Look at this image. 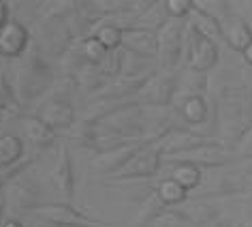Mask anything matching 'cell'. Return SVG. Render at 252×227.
I'll return each instance as SVG.
<instances>
[{
    "instance_id": "cell-11",
    "label": "cell",
    "mask_w": 252,
    "mask_h": 227,
    "mask_svg": "<svg viewBox=\"0 0 252 227\" xmlns=\"http://www.w3.org/2000/svg\"><path fill=\"white\" fill-rule=\"evenodd\" d=\"M30 37L32 35L28 33V28L24 26L22 22L9 20L2 28H0V56L7 60L20 58V56L30 47V43H32Z\"/></svg>"
},
{
    "instance_id": "cell-34",
    "label": "cell",
    "mask_w": 252,
    "mask_h": 227,
    "mask_svg": "<svg viewBox=\"0 0 252 227\" xmlns=\"http://www.w3.org/2000/svg\"><path fill=\"white\" fill-rule=\"evenodd\" d=\"M242 197L252 206V172H250V176H248V182H246V189H244ZM250 210H252V208H250Z\"/></svg>"
},
{
    "instance_id": "cell-29",
    "label": "cell",
    "mask_w": 252,
    "mask_h": 227,
    "mask_svg": "<svg viewBox=\"0 0 252 227\" xmlns=\"http://www.w3.org/2000/svg\"><path fill=\"white\" fill-rule=\"evenodd\" d=\"M146 227H190V223L175 208H162Z\"/></svg>"
},
{
    "instance_id": "cell-7",
    "label": "cell",
    "mask_w": 252,
    "mask_h": 227,
    "mask_svg": "<svg viewBox=\"0 0 252 227\" xmlns=\"http://www.w3.org/2000/svg\"><path fill=\"white\" fill-rule=\"evenodd\" d=\"M162 150L158 144H146L139 152H135V156L130 159L126 165L120 169L118 174H113V180H143V178H154L158 174V169L162 167Z\"/></svg>"
},
{
    "instance_id": "cell-41",
    "label": "cell",
    "mask_w": 252,
    "mask_h": 227,
    "mask_svg": "<svg viewBox=\"0 0 252 227\" xmlns=\"http://www.w3.org/2000/svg\"><path fill=\"white\" fill-rule=\"evenodd\" d=\"M32 227H54V225H47V223H36V225H32Z\"/></svg>"
},
{
    "instance_id": "cell-17",
    "label": "cell",
    "mask_w": 252,
    "mask_h": 227,
    "mask_svg": "<svg viewBox=\"0 0 252 227\" xmlns=\"http://www.w3.org/2000/svg\"><path fill=\"white\" fill-rule=\"evenodd\" d=\"M175 210L190 225H207L218 217L216 199H212V197H192V195H188V199L184 204L175 206Z\"/></svg>"
},
{
    "instance_id": "cell-28",
    "label": "cell",
    "mask_w": 252,
    "mask_h": 227,
    "mask_svg": "<svg viewBox=\"0 0 252 227\" xmlns=\"http://www.w3.org/2000/svg\"><path fill=\"white\" fill-rule=\"evenodd\" d=\"M94 37L98 39V43L103 45L105 49H120L122 47V30L116 28L113 24H103L100 22V26L96 28V33Z\"/></svg>"
},
{
    "instance_id": "cell-33",
    "label": "cell",
    "mask_w": 252,
    "mask_h": 227,
    "mask_svg": "<svg viewBox=\"0 0 252 227\" xmlns=\"http://www.w3.org/2000/svg\"><path fill=\"white\" fill-rule=\"evenodd\" d=\"M9 22V4L4 0H0V28Z\"/></svg>"
},
{
    "instance_id": "cell-14",
    "label": "cell",
    "mask_w": 252,
    "mask_h": 227,
    "mask_svg": "<svg viewBox=\"0 0 252 227\" xmlns=\"http://www.w3.org/2000/svg\"><path fill=\"white\" fill-rule=\"evenodd\" d=\"M216 140V137H205L197 133V131L188 129V127H175L171 133H167L165 137H162L160 142H156L162 150V156H173V154H180V152H186V150L190 148H197L201 146V144H207Z\"/></svg>"
},
{
    "instance_id": "cell-1",
    "label": "cell",
    "mask_w": 252,
    "mask_h": 227,
    "mask_svg": "<svg viewBox=\"0 0 252 227\" xmlns=\"http://www.w3.org/2000/svg\"><path fill=\"white\" fill-rule=\"evenodd\" d=\"M11 62L15 65L11 86H13V90H15L20 107L26 103H34L36 99H41L43 94L49 92V88H52L56 77H54L52 67H49V62L45 60L43 52L34 45V41L30 43V47L20 58H15Z\"/></svg>"
},
{
    "instance_id": "cell-4",
    "label": "cell",
    "mask_w": 252,
    "mask_h": 227,
    "mask_svg": "<svg viewBox=\"0 0 252 227\" xmlns=\"http://www.w3.org/2000/svg\"><path fill=\"white\" fill-rule=\"evenodd\" d=\"M175 92H178V71L158 69L150 75L135 99L143 107H171Z\"/></svg>"
},
{
    "instance_id": "cell-42",
    "label": "cell",
    "mask_w": 252,
    "mask_h": 227,
    "mask_svg": "<svg viewBox=\"0 0 252 227\" xmlns=\"http://www.w3.org/2000/svg\"><path fill=\"white\" fill-rule=\"evenodd\" d=\"M250 124H252V107H250Z\"/></svg>"
},
{
    "instance_id": "cell-13",
    "label": "cell",
    "mask_w": 252,
    "mask_h": 227,
    "mask_svg": "<svg viewBox=\"0 0 252 227\" xmlns=\"http://www.w3.org/2000/svg\"><path fill=\"white\" fill-rule=\"evenodd\" d=\"M146 146L143 142H130V144H122V146H116L111 150H105V152H98L92 159V169H96L100 174H118L126 163L135 156V152Z\"/></svg>"
},
{
    "instance_id": "cell-32",
    "label": "cell",
    "mask_w": 252,
    "mask_h": 227,
    "mask_svg": "<svg viewBox=\"0 0 252 227\" xmlns=\"http://www.w3.org/2000/svg\"><path fill=\"white\" fill-rule=\"evenodd\" d=\"M233 152H235L237 161H252V127H250L248 133L235 144Z\"/></svg>"
},
{
    "instance_id": "cell-18",
    "label": "cell",
    "mask_w": 252,
    "mask_h": 227,
    "mask_svg": "<svg viewBox=\"0 0 252 227\" xmlns=\"http://www.w3.org/2000/svg\"><path fill=\"white\" fill-rule=\"evenodd\" d=\"M205 92H207V73H199L190 67H186L182 73H178V92H175L178 105L190 97H205Z\"/></svg>"
},
{
    "instance_id": "cell-16",
    "label": "cell",
    "mask_w": 252,
    "mask_h": 227,
    "mask_svg": "<svg viewBox=\"0 0 252 227\" xmlns=\"http://www.w3.org/2000/svg\"><path fill=\"white\" fill-rule=\"evenodd\" d=\"M180 110V116L182 120L188 124V129L197 131V133L205 135L203 133V127L207 124L210 118L216 116V107H214V112L210 114V103H207L205 97H190V99H184L182 103L178 105ZM207 137V135H205Z\"/></svg>"
},
{
    "instance_id": "cell-35",
    "label": "cell",
    "mask_w": 252,
    "mask_h": 227,
    "mask_svg": "<svg viewBox=\"0 0 252 227\" xmlns=\"http://www.w3.org/2000/svg\"><path fill=\"white\" fill-rule=\"evenodd\" d=\"M13 118H17V114H15V112H7V110H0V127H2L4 122L13 120Z\"/></svg>"
},
{
    "instance_id": "cell-5",
    "label": "cell",
    "mask_w": 252,
    "mask_h": 227,
    "mask_svg": "<svg viewBox=\"0 0 252 227\" xmlns=\"http://www.w3.org/2000/svg\"><path fill=\"white\" fill-rule=\"evenodd\" d=\"M34 45L49 56H64L75 43V35L66 20H39Z\"/></svg>"
},
{
    "instance_id": "cell-20",
    "label": "cell",
    "mask_w": 252,
    "mask_h": 227,
    "mask_svg": "<svg viewBox=\"0 0 252 227\" xmlns=\"http://www.w3.org/2000/svg\"><path fill=\"white\" fill-rule=\"evenodd\" d=\"M188 24H190V28L194 33H199L201 37H205V39H210L214 43H220L224 41V30H222V24H220L216 17L203 13L201 9H197V4H194V11L188 17Z\"/></svg>"
},
{
    "instance_id": "cell-12",
    "label": "cell",
    "mask_w": 252,
    "mask_h": 227,
    "mask_svg": "<svg viewBox=\"0 0 252 227\" xmlns=\"http://www.w3.org/2000/svg\"><path fill=\"white\" fill-rule=\"evenodd\" d=\"M122 49L139 58L158 62V35L146 28L122 30Z\"/></svg>"
},
{
    "instance_id": "cell-22",
    "label": "cell",
    "mask_w": 252,
    "mask_h": 227,
    "mask_svg": "<svg viewBox=\"0 0 252 227\" xmlns=\"http://www.w3.org/2000/svg\"><path fill=\"white\" fill-rule=\"evenodd\" d=\"M24 159V142L13 133L0 135V167L15 165Z\"/></svg>"
},
{
    "instance_id": "cell-25",
    "label": "cell",
    "mask_w": 252,
    "mask_h": 227,
    "mask_svg": "<svg viewBox=\"0 0 252 227\" xmlns=\"http://www.w3.org/2000/svg\"><path fill=\"white\" fill-rule=\"evenodd\" d=\"M156 195H158V199L167 208H175V206L184 204V201L188 199V191L186 189H182L173 178L160 180L158 187H156Z\"/></svg>"
},
{
    "instance_id": "cell-37",
    "label": "cell",
    "mask_w": 252,
    "mask_h": 227,
    "mask_svg": "<svg viewBox=\"0 0 252 227\" xmlns=\"http://www.w3.org/2000/svg\"><path fill=\"white\" fill-rule=\"evenodd\" d=\"M242 56H244L246 65H248V67L252 69V43H250V45H248V47H246V49H244V52H242Z\"/></svg>"
},
{
    "instance_id": "cell-31",
    "label": "cell",
    "mask_w": 252,
    "mask_h": 227,
    "mask_svg": "<svg viewBox=\"0 0 252 227\" xmlns=\"http://www.w3.org/2000/svg\"><path fill=\"white\" fill-rule=\"evenodd\" d=\"M32 163V159H22L20 163H15V165H9V167H0V189H4L9 185L11 180H15L17 176H20L22 172H26L28 165Z\"/></svg>"
},
{
    "instance_id": "cell-38",
    "label": "cell",
    "mask_w": 252,
    "mask_h": 227,
    "mask_svg": "<svg viewBox=\"0 0 252 227\" xmlns=\"http://www.w3.org/2000/svg\"><path fill=\"white\" fill-rule=\"evenodd\" d=\"M2 227H26V225H22L17 219H7V221L2 223Z\"/></svg>"
},
{
    "instance_id": "cell-9",
    "label": "cell",
    "mask_w": 252,
    "mask_h": 227,
    "mask_svg": "<svg viewBox=\"0 0 252 227\" xmlns=\"http://www.w3.org/2000/svg\"><path fill=\"white\" fill-rule=\"evenodd\" d=\"M188 67L199 73H210L218 62V43H214L199 33H194L188 24Z\"/></svg>"
},
{
    "instance_id": "cell-21",
    "label": "cell",
    "mask_w": 252,
    "mask_h": 227,
    "mask_svg": "<svg viewBox=\"0 0 252 227\" xmlns=\"http://www.w3.org/2000/svg\"><path fill=\"white\" fill-rule=\"evenodd\" d=\"M20 131L24 140L36 144V146H49L56 140V131H52L39 116H28L20 120Z\"/></svg>"
},
{
    "instance_id": "cell-27",
    "label": "cell",
    "mask_w": 252,
    "mask_h": 227,
    "mask_svg": "<svg viewBox=\"0 0 252 227\" xmlns=\"http://www.w3.org/2000/svg\"><path fill=\"white\" fill-rule=\"evenodd\" d=\"M0 110L20 114V103H17L15 90H13V86H11V79L4 69H0Z\"/></svg>"
},
{
    "instance_id": "cell-24",
    "label": "cell",
    "mask_w": 252,
    "mask_h": 227,
    "mask_svg": "<svg viewBox=\"0 0 252 227\" xmlns=\"http://www.w3.org/2000/svg\"><path fill=\"white\" fill-rule=\"evenodd\" d=\"M169 178H173L186 191H197L201 182H203V172L194 165H188V163H178V165L171 167Z\"/></svg>"
},
{
    "instance_id": "cell-8",
    "label": "cell",
    "mask_w": 252,
    "mask_h": 227,
    "mask_svg": "<svg viewBox=\"0 0 252 227\" xmlns=\"http://www.w3.org/2000/svg\"><path fill=\"white\" fill-rule=\"evenodd\" d=\"M36 219L54 227H105L100 221L88 217L86 212L73 208L71 204L58 201V204H43L32 212Z\"/></svg>"
},
{
    "instance_id": "cell-23",
    "label": "cell",
    "mask_w": 252,
    "mask_h": 227,
    "mask_svg": "<svg viewBox=\"0 0 252 227\" xmlns=\"http://www.w3.org/2000/svg\"><path fill=\"white\" fill-rule=\"evenodd\" d=\"M169 20L171 17H169V11H167V2H150L146 13L137 20L135 28H146V30H152V33H158Z\"/></svg>"
},
{
    "instance_id": "cell-15",
    "label": "cell",
    "mask_w": 252,
    "mask_h": 227,
    "mask_svg": "<svg viewBox=\"0 0 252 227\" xmlns=\"http://www.w3.org/2000/svg\"><path fill=\"white\" fill-rule=\"evenodd\" d=\"M39 118L58 133V131L71 129L75 124V107L66 99H49L39 112Z\"/></svg>"
},
{
    "instance_id": "cell-36",
    "label": "cell",
    "mask_w": 252,
    "mask_h": 227,
    "mask_svg": "<svg viewBox=\"0 0 252 227\" xmlns=\"http://www.w3.org/2000/svg\"><path fill=\"white\" fill-rule=\"evenodd\" d=\"M4 208H7V197H4V189H0V227H2V214H4Z\"/></svg>"
},
{
    "instance_id": "cell-30",
    "label": "cell",
    "mask_w": 252,
    "mask_h": 227,
    "mask_svg": "<svg viewBox=\"0 0 252 227\" xmlns=\"http://www.w3.org/2000/svg\"><path fill=\"white\" fill-rule=\"evenodd\" d=\"M167 11L173 20H188L194 11V2L192 0H167Z\"/></svg>"
},
{
    "instance_id": "cell-10",
    "label": "cell",
    "mask_w": 252,
    "mask_h": 227,
    "mask_svg": "<svg viewBox=\"0 0 252 227\" xmlns=\"http://www.w3.org/2000/svg\"><path fill=\"white\" fill-rule=\"evenodd\" d=\"M49 182L56 189V193L60 195V199L64 204H71L75 197V176H73V161L68 154V146L62 144L58 159H56L52 172H49Z\"/></svg>"
},
{
    "instance_id": "cell-3",
    "label": "cell",
    "mask_w": 252,
    "mask_h": 227,
    "mask_svg": "<svg viewBox=\"0 0 252 227\" xmlns=\"http://www.w3.org/2000/svg\"><path fill=\"white\" fill-rule=\"evenodd\" d=\"M235 152L224 146L222 142H207V144H201L197 148H190L186 152H180V154H173V156H167L165 163H188V165H194L199 169L203 167H210V169H220V167H226L231 163H235Z\"/></svg>"
},
{
    "instance_id": "cell-19",
    "label": "cell",
    "mask_w": 252,
    "mask_h": 227,
    "mask_svg": "<svg viewBox=\"0 0 252 227\" xmlns=\"http://www.w3.org/2000/svg\"><path fill=\"white\" fill-rule=\"evenodd\" d=\"M222 30H224L226 45H229L233 52L242 54L244 49L252 43V26L244 20V17H239V15H231L229 22L222 26Z\"/></svg>"
},
{
    "instance_id": "cell-6",
    "label": "cell",
    "mask_w": 252,
    "mask_h": 227,
    "mask_svg": "<svg viewBox=\"0 0 252 227\" xmlns=\"http://www.w3.org/2000/svg\"><path fill=\"white\" fill-rule=\"evenodd\" d=\"M4 197H7V206L17 214L34 212L36 208L43 206L41 189L32 176H28V169L4 187Z\"/></svg>"
},
{
    "instance_id": "cell-40",
    "label": "cell",
    "mask_w": 252,
    "mask_h": 227,
    "mask_svg": "<svg viewBox=\"0 0 252 227\" xmlns=\"http://www.w3.org/2000/svg\"><path fill=\"white\" fill-rule=\"evenodd\" d=\"M244 227H252V212H250V219H248V223H244Z\"/></svg>"
},
{
    "instance_id": "cell-39",
    "label": "cell",
    "mask_w": 252,
    "mask_h": 227,
    "mask_svg": "<svg viewBox=\"0 0 252 227\" xmlns=\"http://www.w3.org/2000/svg\"><path fill=\"white\" fill-rule=\"evenodd\" d=\"M231 227H244L242 221H235V223H231Z\"/></svg>"
},
{
    "instance_id": "cell-26",
    "label": "cell",
    "mask_w": 252,
    "mask_h": 227,
    "mask_svg": "<svg viewBox=\"0 0 252 227\" xmlns=\"http://www.w3.org/2000/svg\"><path fill=\"white\" fill-rule=\"evenodd\" d=\"M79 54H81V58H84L88 65L100 67L103 65V60L107 58V54H109V49H105L103 45H100L96 37H88V39L79 41Z\"/></svg>"
},
{
    "instance_id": "cell-2",
    "label": "cell",
    "mask_w": 252,
    "mask_h": 227,
    "mask_svg": "<svg viewBox=\"0 0 252 227\" xmlns=\"http://www.w3.org/2000/svg\"><path fill=\"white\" fill-rule=\"evenodd\" d=\"M158 67L178 71V65L188 45V20H169L158 33Z\"/></svg>"
}]
</instances>
